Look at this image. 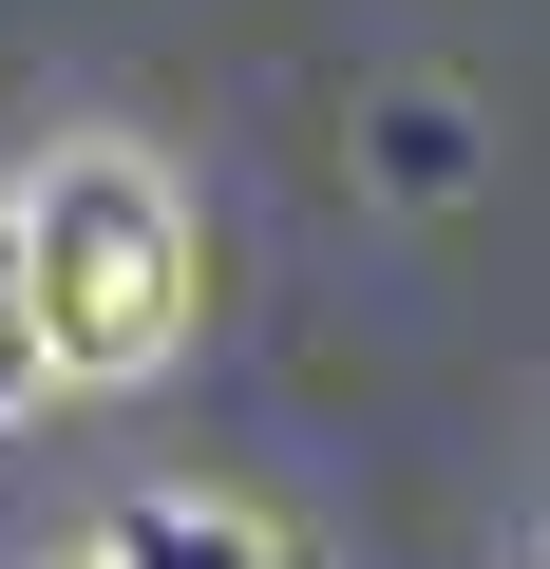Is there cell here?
I'll return each mask as SVG.
<instances>
[{
    "label": "cell",
    "instance_id": "1",
    "mask_svg": "<svg viewBox=\"0 0 550 569\" xmlns=\"http://www.w3.org/2000/svg\"><path fill=\"white\" fill-rule=\"evenodd\" d=\"M0 266H20L39 399H133L209 323V228H190L171 152H133V133H58L20 190H0Z\"/></svg>",
    "mask_w": 550,
    "mask_h": 569
},
{
    "label": "cell",
    "instance_id": "2",
    "mask_svg": "<svg viewBox=\"0 0 550 569\" xmlns=\"http://www.w3.org/2000/svg\"><path fill=\"white\" fill-rule=\"evenodd\" d=\"M58 569H323V550L266 493H228V475H133V493H96L58 531Z\"/></svg>",
    "mask_w": 550,
    "mask_h": 569
},
{
    "label": "cell",
    "instance_id": "3",
    "mask_svg": "<svg viewBox=\"0 0 550 569\" xmlns=\"http://www.w3.org/2000/svg\"><path fill=\"white\" fill-rule=\"evenodd\" d=\"M39 418V342H20V266H0V437Z\"/></svg>",
    "mask_w": 550,
    "mask_h": 569
}]
</instances>
